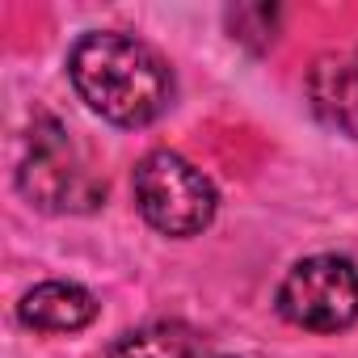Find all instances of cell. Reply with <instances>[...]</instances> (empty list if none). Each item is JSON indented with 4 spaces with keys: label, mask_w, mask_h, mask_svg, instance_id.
<instances>
[{
    "label": "cell",
    "mask_w": 358,
    "mask_h": 358,
    "mask_svg": "<svg viewBox=\"0 0 358 358\" xmlns=\"http://www.w3.org/2000/svg\"><path fill=\"white\" fill-rule=\"evenodd\" d=\"M68 76L80 101L114 127H148L173 101L169 64L148 43L118 30L85 34L68 55Z\"/></svg>",
    "instance_id": "obj_1"
},
{
    "label": "cell",
    "mask_w": 358,
    "mask_h": 358,
    "mask_svg": "<svg viewBox=\"0 0 358 358\" xmlns=\"http://www.w3.org/2000/svg\"><path fill=\"white\" fill-rule=\"evenodd\" d=\"M135 207L164 236H199L215 211L220 194L211 177L177 152H148L135 164Z\"/></svg>",
    "instance_id": "obj_2"
},
{
    "label": "cell",
    "mask_w": 358,
    "mask_h": 358,
    "mask_svg": "<svg viewBox=\"0 0 358 358\" xmlns=\"http://www.w3.org/2000/svg\"><path fill=\"white\" fill-rule=\"evenodd\" d=\"M278 312L308 333H341L358 320V270L350 257L316 253L287 270Z\"/></svg>",
    "instance_id": "obj_3"
},
{
    "label": "cell",
    "mask_w": 358,
    "mask_h": 358,
    "mask_svg": "<svg viewBox=\"0 0 358 358\" xmlns=\"http://www.w3.org/2000/svg\"><path fill=\"white\" fill-rule=\"evenodd\" d=\"M17 186L22 194L43 207V211H68V207H93L97 199V186L89 182V173L68 139V131L55 122V118H43L34 122V135H30V152L22 160V173H17Z\"/></svg>",
    "instance_id": "obj_4"
},
{
    "label": "cell",
    "mask_w": 358,
    "mask_h": 358,
    "mask_svg": "<svg viewBox=\"0 0 358 358\" xmlns=\"http://www.w3.org/2000/svg\"><path fill=\"white\" fill-rule=\"evenodd\" d=\"M308 101L324 127L358 139V51L320 55L308 76Z\"/></svg>",
    "instance_id": "obj_5"
},
{
    "label": "cell",
    "mask_w": 358,
    "mask_h": 358,
    "mask_svg": "<svg viewBox=\"0 0 358 358\" xmlns=\"http://www.w3.org/2000/svg\"><path fill=\"white\" fill-rule=\"evenodd\" d=\"M17 316L26 329H38V333H76L97 320V299L80 282L55 278V282H38L34 291H26L17 303Z\"/></svg>",
    "instance_id": "obj_6"
},
{
    "label": "cell",
    "mask_w": 358,
    "mask_h": 358,
    "mask_svg": "<svg viewBox=\"0 0 358 358\" xmlns=\"http://www.w3.org/2000/svg\"><path fill=\"white\" fill-rule=\"evenodd\" d=\"M215 350L207 345L203 333H194L190 324L177 320H160V324H143L135 333H122L106 358H211Z\"/></svg>",
    "instance_id": "obj_7"
},
{
    "label": "cell",
    "mask_w": 358,
    "mask_h": 358,
    "mask_svg": "<svg viewBox=\"0 0 358 358\" xmlns=\"http://www.w3.org/2000/svg\"><path fill=\"white\" fill-rule=\"evenodd\" d=\"M211 358H228V354H211Z\"/></svg>",
    "instance_id": "obj_8"
}]
</instances>
